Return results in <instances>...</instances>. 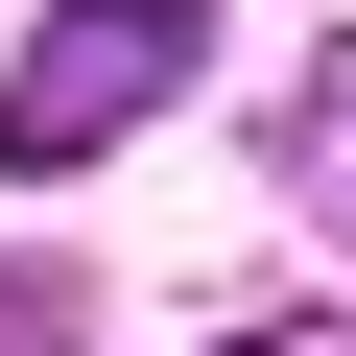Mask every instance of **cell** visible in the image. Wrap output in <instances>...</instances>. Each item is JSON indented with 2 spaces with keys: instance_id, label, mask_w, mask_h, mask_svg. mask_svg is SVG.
I'll return each instance as SVG.
<instances>
[{
  "instance_id": "obj_1",
  "label": "cell",
  "mask_w": 356,
  "mask_h": 356,
  "mask_svg": "<svg viewBox=\"0 0 356 356\" xmlns=\"http://www.w3.org/2000/svg\"><path fill=\"white\" fill-rule=\"evenodd\" d=\"M214 72V0H48L24 48H0V166H95V143H143L166 95Z\"/></svg>"
},
{
  "instance_id": "obj_2",
  "label": "cell",
  "mask_w": 356,
  "mask_h": 356,
  "mask_svg": "<svg viewBox=\"0 0 356 356\" xmlns=\"http://www.w3.org/2000/svg\"><path fill=\"white\" fill-rule=\"evenodd\" d=\"M309 191H332V214H356V48H332V72H309Z\"/></svg>"
},
{
  "instance_id": "obj_3",
  "label": "cell",
  "mask_w": 356,
  "mask_h": 356,
  "mask_svg": "<svg viewBox=\"0 0 356 356\" xmlns=\"http://www.w3.org/2000/svg\"><path fill=\"white\" fill-rule=\"evenodd\" d=\"M0 356H72V285H0Z\"/></svg>"
},
{
  "instance_id": "obj_4",
  "label": "cell",
  "mask_w": 356,
  "mask_h": 356,
  "mask_svg": "<svg viewBox=\"0 0 356 356\" xmlns=\"http://www.w3.org/2000/svg\"><path fill=\"white\" fill-rule=\"evenodd\" d=\"M238 356H285V332H238Z\"/></svg>"
}]
</instances>
